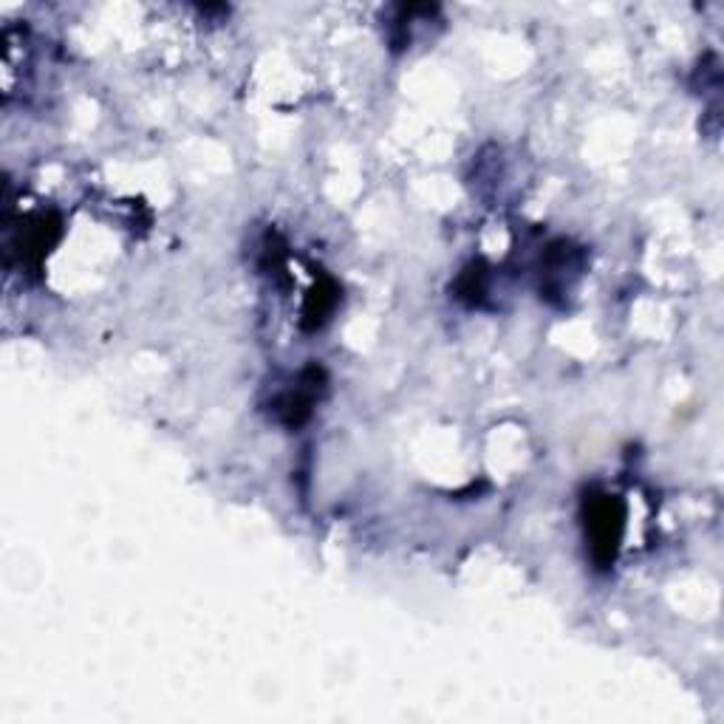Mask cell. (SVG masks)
<instances>
[{
	"instance_id": "cell-1",
	"label": "cell",
	"mask_w": 724,
	"mask_h": 724,
	"mask_svg": "<svg viewBox=\"0 0 724 724\" xmlns=\"http://www.w3.org/2000/svg\"><path fill=\"white\" fill-rule=\"evenodd\" d=\"M620 512L617 501L603 495L600 501H592V510H589V532H592L594 543V555H600L603 550V557H614V550H617L620 541Z\"/></svg>"
}]
</instances>
